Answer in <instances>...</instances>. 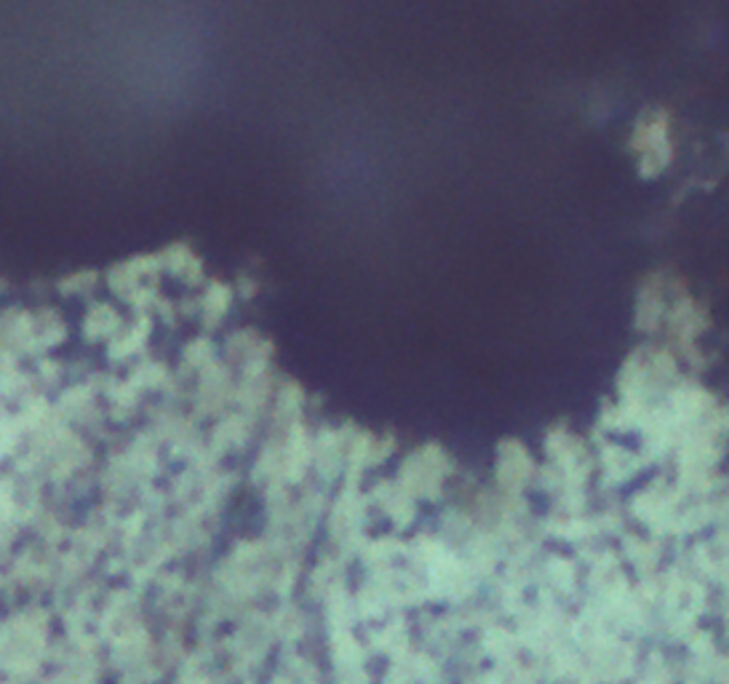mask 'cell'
<instances>
[{
	"mask_svg": "<svg viewBox=\"0 0 729 684\" xmlns=\"http://www.w3.org/2000/svg\"><path fill=\"white\" fill-rule=\"evenodd\" d=\"M677 287V278L668 274H652L644 278V284L639 287V300H637V329L644 331V335H658L660 327H663V318L668 310V303H671V291Z\"/></svg>",
	"mask_w": 729,
	"mask_h": 684,
	"instance_id": "3957f363",
	"label": "cell"
},
{
	"mask_svg": "<svg viewBox=\"0 0 729 684\" xmlns=\"http://www.w3.org/2000/svg\"><path fill=\"white\" fill-rule=\"evenodd\" d=\"M166 260H169V268L174 270V274H177L187 284H200V278H204V268H200L198 257L193 255L187 247L169 249Z\"/></svg>",
	"mask_w": 729,
	"mask_h": 684,
	"instance_id": "8992f818",
	"label": "cell"
},
{
	"mask_svg": "<svg viewBox=\"0 0 729 684\" xmlns=\"http://www.w3.org/2000/svg\"><path fill=\"white\" fill-rule=\"evenodd\" d=\"M225 348H227V356H230V361H238L240 369L252 367V364H270V356H273L270 340H265V337L257 335L254 329L233 331V335L225 340Z\"/></svg>",
	"mask_w": 729,
	"mask_h": 684,
	"instance_id": "277c9868",
	"label": "cell"
},
{
	"mask_svg": "<svg viewBox=\"0 0 729 684\" xmlns=\"http://www.w3.org/2000/svg\"><path fill=\"white\" fill-rule=\"evenodd\" d=\"M233 303H236V289L219 281L209 284L204 291V300H200V316H204L206 329L219 327V324L227 318V314H230Z\"/></svg>",
	"mask_w": 729,
	"mask_h": 684,
	"instance_id": "5b68a950",
	"label": "cell"
},
{
	"mask_svg": "<svg viewBox=\"0 0 729 684\" xmlns=\"http://www.w3.org/2000/svg\"><path fill=\"white\" fill-rule=\"evenodd\" d=\"M631 150L639 158L641 177H658L673 161V139H671V118L666 110H654L637 123L631 137Z\"/></svg>",
	"mask_w": 729,
	"mask_h": 684,
	"instance_id": "7a4b0ae2",
	"label": "cell"
},
{
	"mask_svg": "<svg viewBox=\"0 0 729 684\" xmlns=\"http://www.w3.org/2000/svg\"><path fill=\"white\" fill-rule=\"evenodd\" d=\"M663 324L668 329V337H671V343L677 345L687 361H692V364L703 361V358H700L698 343L708 329V316H706V310L700 308V305L694 303L690 295H687V289L681 287V281H677V287H673V291H671V303H668Z\"/></svg>",
	"mask_w": 729,
	"mask_h": 684,
	"instance_id": "6da1fadb",
	"label": "cell"
}]
</instances>
